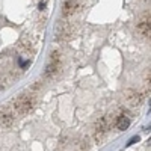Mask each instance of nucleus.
<instances>
[{
  "instance_id": "nucleus-1",
  "label": "nucleus",
  "mask_w": 151,
  "mask_h": 151,
  "mask_svg": "<svg viewBox=\"0 0 151 151\" xmlns=\"http://www.w3.org/2000/svg\"><path fill=\"white\" fill-rule=\"evenodd\" d=\"M33 104H35L33 100L30 97H27V95H24V97H20L17 101H15V109L20 113H27V112L32 110Z\"/></svg>"
},
{
  "instance_id": "nucleus-2",
  "label": "nucleus",
  "mask_w": 151,
  "mask_h": 151,
  "mask_svg": "<svg viewBox=\"0 0 151 151\" xmlns=\"http://www.w3.org/2000/svg\"><path fill=\"white\" fill-rule=\"evenodd\" d=\"M59 67H60L59 52H53V53H52V60H50V64L47 65V71H45V74H47V76L55 74V73L59 70Z\"/></svg>"
},
{
  "instance_id": "nucleus-3",
  "label": "nucleus",
  "mask_w": 151,
  "mask_h": 151,
  "mask_svg": "<svg viewBox=\"0 0 151 151\" xmlns=\"http://www.w3.org/2000/svg\"><path fill=\"white\" fill-rule=\"evenodd\" d=\"M12 119H14V118H12L11 113L2 112V113H0V127H8V125H11Z\"/></svg>"
},
{
  "instance_id": "nucleus-4",
  "label": "nucleus",
  "mask_w": 151,
  "mask_h": 151,
  "mask_svg": "<svg viewBox=\"0 0 151 151\" xmlns=\"http://www.w3.org/2000/svg\"><path fill=\"white\" fill-rule=\"evenodd\" d=\"M129 125H130V119H129L127 116H119V118H118V121H116L118 130H127Z\"/></svg>"
},
{
  "instance_id": "nucleus-5",
  "label": "nucleus",
  "mask_w": 151,
  "mask_h": 151,
  "mask_svg": "<svg viewBox=\"0 0 151 151\" xmlns=\"http://www.w3.org/2000/svg\"><path fill=\"white\" fill-rule=\"evenodd\" d=\"M137 29H139V32L142 35H150V17H148V20H142L139 23V26H137Z\"/></svg>"
},
{
  "instance_id": "nucleus-6",
  "label": "nucleus",
  "mask_w": 151,
  "mask_h": 151,
  "mask_svg": "<svg viewBox=\"0 0 151 151\" xmlns=\"http://www.w3.org/2000/svg\"><path fill=\"white\" fill-rule=\"evenodd\" d=\"M136 142H139V136H134V137H132V139L127 142V145L130 147V145H133V144H136Z\"/></svg>"
},
{
  "instance_id": "nucleus-7",
  "label": "nucleus",
  "mask_w": 151,
  "mask_h": 151,
  "mask_svg": "<svg viewBox=\"0 0 151 151\" xmlns=\"http://www.w3.org/2000/svg\"><path fill=\"white\" fill-rule=\"evenodd\" d=\"M38 8H40V9H44V8H45V3H44V2L40 3V6H38Z\"/></svg>"
}]
</instances>
